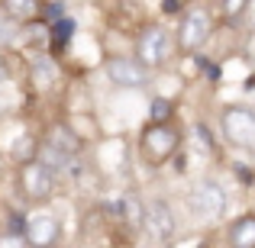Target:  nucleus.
<instances>
[{
  "label": "nucleus",
  "mask_w": 255,
  "mask_h": 248,
  "mask_svg": "<svg viewBox=\"0 0 255 248\" xmlns=\"http://www.w3.org/2000/svg\"><path fill=\"white\" fill-rule=\"evenodd\" d=\"M149 116L155 119V123H165V119L171 116V100H165V97L152 100V106H149Z\"/></svg>",
  "instance_id": "17"
},
{
  "label": "nucleus",
  "mask_w": 255,
  "mask_h": 248,
  "mask_svg": "<svg viewBox=\"0 0 255 248\" xmlns=\"http://www.w3.org/2000/svg\"><path fill=\"white\" fill-rule=\"evenodd\" d=\"M0 81H3V68H0Z\"/></svg>",
  "instance_id": "24"
},
{
  "label": "nucleus",
  "mask_w": 255,
  "mask_h": 248,
  "mask_svg": "<svg viewBox=\"0 0 255 248\" xmlns=\"http://www.w3.org/2000/svg\"><path fill=\"white\" fill-rule=\"evenodd\" d=\"M55 75H58V71H55V62H52L49 55H39L36 62H32V78L39 81V87H49L52 81H55Z\"/></svg>",
  "instance_id": "12"
},
{
  "label": "nucleus",
  "mask_w": 255,
  "mask_h": 248,
  "mask_svg": "<svg viewBox=\"0 0 255 248\" xmlns=\"http://www.w3.org/2000/svg\"><path fill=\"white\" fill-rule=\"evenodd\" d=\"M39 155H42V158H39V162H45V165H49L52 167V171H65V167H68L71 165V158H75V155H71V152H65L62 149V145H55V142H49V145H42V152H39Z\"/></svg>",
  "instance_id": "11"
},
{
  "label": "nucleus",
  "mask_w": 255,
  "mask_h": 248,
  "mask_svg": "<svg viewBox=\"0 0 255 248\" xmlns=\"http://www.w3.org/2000/svg\"><path fill=\"white\" fill-rule=\"evenodd\" d=\"M174 229H178V223H174L171 206L165 203V200H152V203L145 206V219H142V232L149 236V242L168 245L174 239Z\"/></svg>",
  "instance_id": "2"
},
{
  "label": "nucleus",
  "mask_w": 255,
  "mask_h": 248,
  "mask_svg": "<svg viewBox=\"0 0 255 248\" xmlns=\"http://www.w3.org/2000/svg\"><path fill=\"white\" fill-rule=\"evenodd\" d=\"M49 142H55V145H62L65 152H71V155H78V139H75V136H68V132H65L62 126H58V129H52Z\"/></svg>",
  "instance_id": "15"
},
{
  "label": "nucleus",
  "mask_w": 255,
  "mask_h": 248,
  "mask_svg": "<svg viewBox=\"0 0 255 248\" xmlns=\"http://www.w3.org/2000/svg\"><path fill=\"white\" fill-rule=\"evenodd\" d=\"M58 239V223L49 213H39V216H29V226H26V242L29 245H52Z\"/></svg>",
  "instance_id": "9"
},
{
  "label": "nucleus",
  "mask_w": 255,
  "mask_h": 248,
  "mask_svg": "<svg viewBox=\"0 0 255 248\" xmlns=\"http://www.w3.org/2000/svg\"><path fill=\"white\" fill-rule=\"evenodd\" d=\"M230 242L236 248H252L255 245V216H239L230 229Z\"/></svg>",
  "instance_id": "10"
},
{
  "label": "nucleus",
  "mask_w": 255,
  "mask_h": 248,
  "mask_svg": "<svg viewBox=\"0 0 255 248\" xmlns=\"http://www.w3.org/2000/svg\"><path fill=\"white\" fill-rule=\"evenodd\" d=\"M223 136L239 149H252L255 145V113L246 106H230L223 113Z\"/></svg>",
  "instance_id": "3"
},
{
  "label": "nucleus",
  "mask_w": 255,
  "mask_h": 248,
  "mask_svg": "<svg viewBox=\"0 0 255 248\" xmlns=\"http://www.w3.org/2000/svg\"><path fill=\"white\" fill-rule=\"evenodd\" d=\"M13 155H16L19 162H23V158L29 162V158H32V142H29V139H19V142L13 145Z\"/></svg>",
  "instance_id": "19"
},
{
  "label": "nucleus",
  "mask_w": 255,
  "mask_h": 248,
  "mask_svg": "<svg viewBox=\"0 0 255 248\" xmlns=\"http://www.w3.org/2000/svg\"><path fill=\"white\" fill-rule=\"evenodd\" d=\"M3 10L10 13L13 19H29V16H36L39 3L36 0H3Z\"/></svg>",
  "instance_id": "13"
},
{
  "label": "nucleus",
  "mask_w": 255,
  "mask_h": 248,
  "mask_svg": "<svg viewBox=\"0 0 255 248\" xmlns=\"http://www.w3.org/2000/svg\"><path fill=\"white\" fill-rule=\"evenodd\" d=\"M52 184H55V171H52L45 162H36L29 158L23 167V193L32 200H45L52 193Z\"/></svg>",
  "instance_id": "5"
},
{
  "label": "nucleus",
  "mask_w": 255,
  "mask_h": 248,
  "mask_svg": "<svg viewBox=\"0 0 255 248\" xmlns=\"http://www.w3.org/2000/svg\"><path fill=\"white\" fill-rule=\"evenodd\" d=\"M187 206H191V213L200 223H217L226 213V193L217 180H200L191 190V197H187Z\"/></svg>",
  "instance_id": "1"
},
{
  "label": "nucleus",
  "mask_w": 255,
  "mask_h": 248,
  "mask_svg": "<svg viewBox=\"0 0 255 248\" xmlns=\"http://www.w3.org/2000/svg\"><path fill=\"white\" fill-rule=\"evenodd\" d=\"M197 65L207 71V75H210V81H220V68H217V65H210L207 58H197Z\"/></svg>",
  "instance_id": "21"
},
{
  "label": "nucleus",
  "mask_w": 255,
  "mask_h": 248,
  "mask_svg": "<svg viewBox=\"0 0 255 248\" xmlns=\"http://www.w3.org/2000/svg\"><path fill=\"white\" fill-rule=\"evenodd\" d=\"M71 32H75V23H71V19H55V23H52V42L55 45L68 42Z\"/></svg>",
  "instance_id": "14"
},
{
  "label": "nucleus",
  "mask_w": 255,
  "mask_h": 248,
  "mask_svg": "<svg viewBox=\"0 0 255 248\" xmlns=\"http://www.w3.org/2000/svg\"><path fill=\"white\" fill-rule=\"evenodd\" d=\"M174 149H178V132L168 129L165 123H155L152 129H145V136H142V155H145V162L162 165V162H168V158L174 155Z\"/></svg>",
  "instance_id": "4"
},
{
  "label": "nucleus",
  "mask_w": 255,
  "mask_h": 248,
  "mask_svg": "<svg viewBox=\"0 0 255 248\" xmlns=\"http://www.w3.org/2000/svg\"><path fill=\"white\" fill-rule=\"evenodd\" d=\"M123 216L129 219L132 226H139V229H142V219H145V206H139V200H136V197H129V200H126V210H123Z\"/></svg>",
  "instance_id": "16"
},
{
  "label": "nucleus",
  "mask_w": 255,
  "mask_h": 248,
  "mask_svg": "<svg viewBox=\"0 0 255 248\" xmlns=\"http://www.w3.org/2000/svg\"><path fill=\"white\" fill-rule=\"evenodd\" d=\"M207 36H210V13L200 10V6L187 10L184 19H181V49H187V52L200 49L207 42Z\"/></svg>",
  "instance_id": "6"
},
{
  "label": "nucleus",
  "mask_w": 255,
  "mask_h": 248,
  "mask_svg": "<svg viewBox=\"0 0 255 248\" xmlns=\"http://www.w3.org/2000/svg\"><path fill=\"white\" fill-rule=\"evenodd\" d=\"M246 3H249V0H223V10L230 13V16H236V13L246 10Z\"/></svg>",
  "instance_id": "20"
},
{
  "label": "nucleus",
  "mask_w": 255,
  "mask_h": 248,
  "mask_svg": "<svg viewBox=\"0 0 255 248\" xmlns=\"http://www.w3.org/2000/svg\"><path fill=\"white\" fill-rule=\"evenodd\" d=\"M26 226H29V219H26L23 213H13V216H10V236L26 239Z\"/></svg>",
  "instance_id": "18"
},
{
  "label": "nucleus",
  "mask_w": 255,
  "mask_h": 248,
  "mask_svg": "<svg viewBox=\"0 0 255 248\" xmlns=\"http://www.w3.org/2000/svg\"><path fill=\"white\" fill-rule=\"evenodd\" d=\"M165 10H168V13H174V10H178V0H168V3H165Z\"/></svg>",
  "instance_id": "23"
},
{
  "label": "nucleus",
  "mask_w": 255,
  "mask_h": 248,
  "mask_svg": "<svg viewBox=\"0 0 255 248\" xmlns=\"http://www.w3.org/2000/svg\"><path fill=\"white\" fill-rule=\"evenodd\" d=\"M171 55V39L162 26H149L139 39V58L145 65H165Z\"/></svg>",
  "instance_id": "7"
},
{
  "label": "nucleus",
  "mask_w": 255,
  "mask_h": 248,
  "mask_svg": "<svg viewBox=\"0 0 255 248\" xmlns=\"http://www.w3.org/2000/svg\"><path fill=\"white\" fill-rule=\"evenodd\" d=\"M104 68H107V78L120 87H132V90L145 87V68L132 58H110Z\"/></svg>",
  "instance_id": "8"
},
{
  "label": "nucleus",
  "mask_w": 255,
  "mask_h": 248,
  "mask_svg": "<svg viewBox=\"0 0 255 248\" xmlns=\"http://www.w3.org/2000/svg\"><path fill=\"white\" fill-rule=\"evenodd\" d=\"M197 136H200V142H204L207 149H213V139H210V132H207V126H197Z\"/></svg>",
  "instance_id": "22"
}]
</instances>
